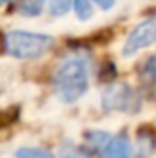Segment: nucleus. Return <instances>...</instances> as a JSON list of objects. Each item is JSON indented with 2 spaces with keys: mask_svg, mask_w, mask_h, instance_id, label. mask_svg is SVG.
Returning <instances> with one entry per match:
<instances>
[{
  "mask_svg": "<svg viewBox=\"0 0 156 158\" xmlns=\"http://www.w3.org/2000/svg\"><path fill=\"white\" fill-rule=\"evenodd\" d=\"M94 2H97V6L103 9H110L114 6V0H94Z\"/></svg>",
  "mask_w": 156,
  "mask_h": 158,
  "instance_id": "15",
  "label": "nucleus"
},
{
  "mask_svg": "<svg viewBox=\"0 0 156 158\" xmlns=\"http://www.w3.org/2000/svg\"><path fill=\"white\" fill-rule=\"evenodd\" d=\"M101 158H130V142L125 134H119L110 138V142L105 145Z\"/></svg>",
  "mask_w": 156,
  "mask_h": 158,
  "instance_id": "5",
  "label": "nucleus"
},
{
  "mask_svg": "<svg viewBox=\"0 0 156 158\" xmlns=\"http://www.w3.org/2000/svg\"><path fill=\"white\" fill-rule=\"evenodd\" d=\"M61 158H90L88 153L81 147H76V145H66L63 147L61 151Z\"/></svg>",
  "mask_w": 156,
  "mask_h": 158,
  "instance_id": "12",
  "label": "nucleus"
},
{
  "mask_svg": "<svg viewBox=\"0 0 156 158\" xmlns=\"http://www.w3.org/2000/svg\"><path fill=\"white\" fill-rule=\"evenodd\" d=\"M156 145V138L151 132V129H140L138 132V151L136 158H151Z\"/></svg>",
  "mask_w": 156,
  "mask_h": 158,
  "instance_id": "6",
  "label": "nucleus"
},
{
  "mask_svg": "<svg viewBox=\"0 0 156 158\" xmlns=\"http://www.w3.org/2000/svg\"><path fill=\"white\" fill-rule=\"evenodd\" d=\"M18 116V109L17 107H13V109H9V110H2L0 112V125H9L11 121H15Z\"/></svg>",
  "mask_w": 156,
  "mask_h": 158,
  "instance_id": "13",
  "label": "nucleus"
},
{
  "mask_svg": "<svg viewBox=\"0 0 156 158\" xmlns=\"http://www.w3.org/2000/svg\"><path fill=\"white\" fill-rule=\"evenodd\" d=\"M110 142V136L107 134V132H103V131H94V132H88L86 134V143L90 145V149L92 151H96V149H101L105 143H109Z\"/></svg>",
  "mask_w": 156,
  "mask_h": 158,
  "instance_id": "8",
  "label": "nucleus"
},
{
  "mask_svg": "<svg viewBox=\"0 0 156 158\" xmlns=\"http://www.w3.org/2000/svg\"><path fill=\"white\" fill-rule=\"evenodd\" d=\"M6 2H9V0H0V6H2V4H6Z\"/></svg>",
  "mask_w": 156,
  "mask_h": 158,
  "instance_id": "16",
  "label": "nucleus"
},
{
  "mask_svg": "<svg viewBox=\"0 0 156 158\" xmlns=\"http://www.w3.org/2000/svg\"><path fill=\"white\" fill-rule=\"evenodd\" d=\"M145 74L156 83V55L147 59V63H145Z\"/></svg>",
  "mask_w": 156,
  "mask_h": 158,
  "instance_id": "14",
  "label": "nucleus"
},
{
  "mask_svg": "<svg viewBox=\"0 0 156 158\" xmlns=\"http://www.w3.org/2000/svg\"><path fill=\"white\" fill-rule=\"evenodd\" d=\"M51 44L53 39L44 33L15 30L4 35V50L17 59H37L50 50Z\"/></svg>",
  "mask_w": 156,
  "mask_h": 158,
  "instance_id": "2",
  "label": "nucleus"
},
{
  "mask_svg": "<svg viewBox=\"0 0 156 158\" xmlns=\"http://www.w3.org/2000/svg\"><path fill=\"white\" fill-rule=\"evenodd\" d=\"M74 9L81 20H88L92 17V11H94L90 0H74Z\"/></svg>",
  "mask_w": 156,
  "mask_h": 158,
  "instance_id": "10",
  "label": "nucleus"
},
{
  "mask_svg": "<svg viewBox=\"0 0 156 158\" xmlns=\"http://www.w3.org/2000/svg\"><path fill=\"white\" fill-rule=\"evenodd\" d=\"M153 42H156V17L140 22V24L130 31V35L127 37V42H125V46H123V55H125V57H130V55H134L138 50L147 48V46H151Z\"/></svg>",
  "mask_w": 156,
  "mask_h": 158,
  "instance_id": "4",
  "label": "nucleus"
},
{
  "mask_svg": "<svg viewBox=\"0 0 156 158\" xmlns=\"http://www.w3.org/2000/svg\"><path fill=\"white\" fill-rule=\"evenodd\" d=\"M44 2L46 0H20L18 2V11L26 17H37L42 11Z\"/></svg>",
  "mask_w": 156,
  "mask_h": 158,
  "instance_id": "7",
  "label": "nucleus"
},
{
  "mask_svg": "<svg viewBox=\"0 0 156 158\" xmlns=\"http://www.w3.org/2000/svg\"><path fill=\"white\" fill-rule=\"evenodd\" d=\"M105 110H119V112H138L140 109V98L136 90L127 83H112L109 88H105L101 98Z\"/></svg>",
  "mask_w": 156,
  "mask_h": 158,
  "instance_id": "3",
  "label": "nucleus"
},
{
  "mask_svg": "<svg viewBox=\"0 0 156 158\" xmlns=\"http://www.w3.org/2000/svg\"><path fill=\"white\" fill-rule=\"evenodd\" d=\"M17 158H53V155H50L48 151H42V149L26 147V149H20L17 153Z\"/></svg>",
  "mask_w": 156,
  "mask_h": 158,
  "instance_id": "11",
  "label": "nucleus"
},
{
  "mask_svg": "<svg viewBox=\"0 0 156 158\" xmlns=\"http://www.w3.org/2000/svg\"><path fill=\"white\" fill-rule=\"evenodd\" d=\"M53 88L59 99L74 103L88 90V63L83 57L66 59L53 76Z\"/></svg>",
  "mask_w": 156,
  "mask_h": 158,
  "instance_id": "1",
  "label": "nucleus"
},
{
  "mask_svg": "<svg viewBox=\"0 0 156 158\" xmlns=\"http://www.w3.org/2000/svg\"><path fill=\"white\" fill-rule=\"evenodd\" d=\"M70 6H72V0H48V11L53 17H61L68 13Z\"/></svg>",
  "mask_w": 156,
  "mask_h": 158,
  "instance_id": "9",
  "label": "nucleus"
}]
</instances>
